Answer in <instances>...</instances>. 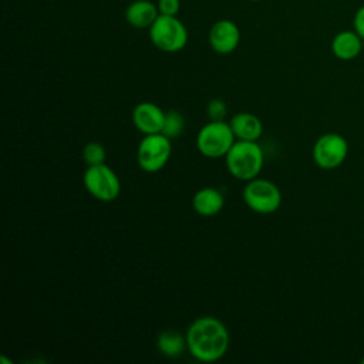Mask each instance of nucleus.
I'll use <instances>...</instances> for the list:
<instances>
[{"instance_id":"f3484780","label":"nucleus","mask_w":364,"mask_h":364,"mask_svg":"<svg viewBox=\"0 0 364 364\" xmlns=\"http://www.w3.org/2000/svg\"><path fill=\"white\" fill-rule=\"evenodd\" d=\"M105 156H107L105 148L100 142H88L82 148V159L88 166L105 164Z\"/></svg>"},{"instance_id":"f8f14e48","label":"nucleus","mask_w":364,"mask_h":364,"mask_svg":"<svg viewBox=\"0 0 364 364\" xmlns=\"http://www.w3.org/2000/svg\"><path fill=\"white\" fill-rule=\"evenodd\" d=\"M225 205V198L220 191L216 188H202L192 198L193 210L205 218H210L218 215Z\"/></svg>"},{"instance_id":"39448f33","label":"nucleus","mask_w":364,"mask_h":364,"mask_svg":"<svg viewBox=\"0 0 364 364\" xmlns=\"http://www.w3.org/2000/svg\"><path fill=\"white\" fill-rule=\"evenodd\" d=\"M172 139L164 134L145 135L136 148V162L148 173L159 172L169 161L172 154Z\"/></svg>"},{"instance_id":"6ab92c4d","label":"nucleus","mask_w":364,"mask_h":364,"mask_svg":"<svg viewBox=\"0 0 364 364\" xmlns=\"http://www.w3.org/2000/svg\"><path fill=\"white\" fill-rule=\"evenodd\" d=\"M158 10L159 14L165 16H176L181 7L179 0H158Z\"/></svg>"},{"instance_id":"9b49d317","label":"nucleus","mask_w":364,"mask_h":364,"mask_svg":"<svg viewBox=\"0 0 364 364\" xmlns=\"http://www.w3.org/2000/svg\"><path fill=\"white\" fill-rule=\"evenodd\" d=\"M363 48V38L355 30H344L334 36L331 41L333 54L343 61L354 60L360 55Z\"/></svg>"},{"instance_id":"9d476101","label":"nucleus","mask_w":364,"mask_h":364,"mask_svg":"<svg viewBox=\"0 0 364 364\" xmlns=\"http://www.w3.org/2000/svg\"><path fill=\"white\" fill-rule=\"evenodd\" d=\"M240 41L239 27L230 20L216 21L209 31V43L213 51L219 54H229L235 51Z\"/></svg>"},{"instance_id":"dca6fc26","label":"nucleus","mask_w":364,"mask_h":364,"mask_svg":"<svg viewBox=\"0 0 364 364\" xmlns=\"http://www.w3.org/2000/svg\"><path fill=\"white\" fill-rule=\"evenodd\" d=\"M185 128V118L183 115L176 109H169L165 112V121L161 134L168 136L169 139L178 138Z\"/></svg>"},{"instance_id":"aec40b11","label":"nucleus","mask_w":364,"mask_h":364,"mask_svg":"<svg viewBox=\"0 0 364 364\" xmlns=\"http://www.w3.org/2000/svg\"><path fill=\"white\" fill-rule=\"evenodd\" d=\"M353 28L364 40V4L360 6L353 17Z\"/></svg>"},{"instance_id":"6e6552de","label":"nucleus","mask_w":364,"mask_h":364,"mask_svg":"<svg viewBox=\"0 0 364 364\" xmlns=\"http://www.w3.org/2000/svg\"><path fill=\"white\" fill-rule=\"evenodd\" d=\"M348 155L347 139L336 132H327L317 138L313 145V161L321 169L340 166Z\"/></svg>"},{"instance_id":"ddd939ff","label":"nucleus","mask_w":364,"mask_h":364,"mask_svg":"<svg viewBox=\"0 0 364 364\" xmlns=\"http://www.w3.org/2000/svg\"><path fill=\"white\" fill-rule=\"evenodd\" d=\"M229 124L236 139L257 141L263 134V124L260 118L250 112H239L233 115Z\"/></svg>"},{"instance_id":"2eb2a0df","label":"nucleus","mask_w":364,"mask_h":364,"mask_svg":"<svg viewBox=\"0 0 364 364\" xmlns=\"http://www.w3.org/2000/svg\"><path fill=\"white\" fill-rule=\"evenodd\" d=\"M156 346L164 355L178 357L186 347V336H182L175 330H165L158 336Z\"/></svg>"},{"instance_id":"4468645a","label":"nucleus","mask_w":364,"mask_h":364,"mask_svg":"<svg viewBox=\"0 0 364 364\" xmlns=\"http://www.w3.org/2000/svg\"><path fill=\"white\" fill-rule=\"evenodd\" d=\"M158 16V6L148 0H135L125 10L127 21L135 28H149Z\"/></svg>"},{"instance_id":"7ed1b4c3","label":"nucleus","mask_w":364,"mask_h":364,"mask_svg":"<svg viewBox=\"0 0 364 364\" xmlns=\"http://www.w3.org/2000/svg\"><path fill=\"white\" fill-rule=\"evenodd\" d=\"M235 141L236 136L230 124L225 121H209L196 135V148L203 156L216 159L226 156Z\"/></svg>"},{"instance_id":"412c9836","label":"nucleus","mask_w":364,"mask_h":364,"mask_svg":"<svg viewBox=\"0 0 364 364\" xmlns=\"http://www.w3.org/2000/svg\"><path fill=\"white\" fill-rule=\"evenodd\" d=\"M361 364H364V357H363V358H361Z\"/></svg>"},{"instance_id":"f257e3e1","label":"nucleus","mask_w":364,"mask_h":364,"mask_svg":"<svg viewBox=\"0 0 364 364\" xmlns=\"http://www.w3.org/2000/svg\"><path fill=\"white\" fill-rule=\"evenodd\" d=\"M186 348L196 360L213 363L220 360L229 348V331L216 317L203 316L196 318L186 331Z\"/></svg>"},{"instance_id":"20e7f679","label":"nucleus","mask_w":364,"mask_h":364,"mask_svg":"<svg viewBox=\"0 0 364 364\" xmlns=\"http://www.w3.org/2000/svg\"><path fill=\"white\" fill-rule=\"evenodd\" d=\"M152 44L165 53H176L188 43V31L175 16L159 14L149 27Z\"/></svg>"},{"instance_id":"f03ea898","label":"nucleus","mask_w":364,"mask_h":364,"mask_svg":"<svg viewBox=\"0 0 364 364\" xmlns=\"http://www.w3.org/2000/svg\"><path fill=\"white\" fill-rule=\"evenodd\" d=\"M225 161L232 176L239 181L249 182L260 173L264 156L257 141L237 139L226 154Z\"/></svg>"},{"instance_id":"423d86ee","label":"nucleus","mask_w":364,"mask_h":364,"mask_svg":"<svg viewBox=\"0 0 364 364\" xmlns=\"http://www.w3.org/2000/svg\"><path fill=\"white\" fill-rule=\"evenodd\" d=\"M243 200L253 212L269 215L280 208L282 192L274 182L263 178H255L246 183L243 189Z\"/></svg>"},{"instance_id":"4be33fe9","label":"nucleus","mask_w":364,"mask_h":364,"mask_svg":"<svg viewBox=\"0 0 364 364\" xmlns=\"http://www.w3.org/2000/svg\"><path fill=\"white\" fill-rule=\"evenodd\" d=\"M250 1H257V0H250Z\"/></svg>"},{"instance_id":"1a4fd4ad","label":"nucleus","mask_w":364,"mask_h":364,"mask_svg":"<svg viewBox=\"0 0 364 364\" xmlns=\"http://www.w3.org/2000/svg\"><path fill=\"white\" fill-rule=\"evenodd\" d=\"M165 111L154 102H139L132 109V124L144 135L162 131Z\"/></svg>"},{"instance_id":"a211bd4d","label":"nucleus","mask_w":364,"mask_h":364,"mask_svg":"<svg viewBox=\"0 0 364 364\" xmlns=\"http://www.w3.org/2000/svg\"><path fill=\"white\" fill-rule=\"evenodd\" d=\"M206 112L210 121H225V117L228 112L226 102L220 98H213L209 101L206 107Z\"/></svg>"},{"instance_id":"0eeeda50","label":"nucleus","mask_w":364,"mask_h":364,"mask_svg":"<svg viewBox=\"0 0 364 364\" xmlns=\"http://www.w3.org/2000/svg\"><path fill=\"white\" fill-rule=\"evenodd\" d=\"M87 192L102 202H111L118 198L121 192V182L118 175L107 164L88 166L82 176Z\"/></svg>"}]
</instances>
